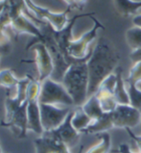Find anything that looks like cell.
<instances>
[{
    "mask_svg": "<svg viewBox=\"0 0 141 153\" xmlns=\"http://www.w3.org/2000/svg\"><path fill=\"white\" fill-rule=\"evenodd\" d=\"M120 54L113 43L105 37L99 38L87 60L89 69V97L94 94L106 78L113 73L118 67Z\"/></svg>",
    "mask_w": 141,
    "mask_h": 153,
    "instance_id": "obj_1",
    "label": "cell"
},
{
    "mask_svg": "<svg viewBox=\"0 0 141 153\" xmlns=\"http://www.w3.org/2000/svg\"><path fill=\"white\" fill-rule=\"evenodd\" d=\"M87 60L72 63L61 79V83L71 97L75 107H82L89 98V78L86 65Z\"/></svg>",
    "mask_w": 141,
    "mask_h": 153,
    "instance_id": "obj_2",
    "label": "cell"
},
{
    "mask_svg": "<svg viewBox=\"0 0 141 153\" xmlns=\"http://www.w3.org/2000/svg\"><path fill=\"white\" fill-rule=\"evenodd\" d=\"M94 25L89 31L83 33L77 40H72L67 47V55L73 63L81 60H87L91 56L92 49L89 46L97 37V33L100 29L105 30V26L94 16H90Z\"/></svg>",
    "mask_w": 141,
    "mask_h": 153,
    "instance_id": "obj_3",
    "label": "cell"
},
{
    "mask_svg": "<svg viewBox=\"0 0 141 153\" xmlns=\"http://www.w3.org/2000/svg\"><path fill=\"white\" fill-rule=\"evenodd\" d=\"M38 102L64 107L74 106L73 100L63 83L52 79L51 77L41 82V91Z\"/></svg>",
    "mask_w": 141,
    "mask_h": 153,
    "instance_id": "obj_4",
    "label": "cell"
},
{
    "mask_svg": "<svg viewBox=\"0 0 141 153\" xmlns=\"http://www.w3.org/2000/svg\"><path fill=\"white\" fill-rule=\"evenodd\" d=\"M41 123L44 132H51L57 129L67 119L71 112V107L39 103Z\"/></svg>",
    "mask_w": 141,
    "mask_h": 153,
    "instance_id": "obj_5",
    "label": "cell"
},
{
    "mask_svg": "<svg viewBox=\"0 0 141 153\" xmlns=\"http://www.w3.org/2000/svg\"><path fill=\"white\" fill-rule=\"evenodd\" d=\"M24 2L28 10H30L38 19L46 20L52 26L53 30L56 32H60L61 30H63L69 23L67 14L71 8L61 13H55L47 10L45 8L37 6L32 0H24Z\"/></svg>",
    "mask_w": 141,
    "mask_h": 153,
    "instance_id": "obj_6",
    "label": "cell"
},
{
    "mask_svg": "<svg viewBox=\"0 0 141 153\" xmlns=\"http://www.w3.org/2000/svg\"><path fill=\"white\" fill-rule=\"evenodd\" d=\"M114 128H135L141 122V113L131 105L118 104L111 112Z\"/></svg>",
    "mask_w": 141,
    "mask_h": 153,
    "instance_id": "obj_7",
    "label": "cell"
},
{
    "mask_svg": "<svg viewBox=\"0 0 141 153\" xmlns=\"http://www.w3.org/2000/svg\"><path fill=\"white\" fill-rule=\"evenodd\" d=\"M33 50L35 52V61L38 73V80L42 82L52 76L54 71V61L45 43H37L34 45Z\"/></svg>",
    "mask_w": 141,
    "mask_h": 153,
    "instance_id": "obj_8",
    "label": "cell"
},
{
    "mask_svg": "<svg viewBox=\"0 0 141 153\" xmlns=\"http://www.w3.org/2000/svg\"><path fill=\"white\" fill-rule=\"evenodd\" d=\"M7 121L12 126L18 128L22 133L27 130V102L20 103L17 99H10L6 110Z\"/></svg>",
    "mask_w": 141,
    "mask_h": 153,
    "instance_id": "obj_9",
    "label": "cell"
},
{
    "mask_svg": "<svg viewBox=\"0 0 141 153\" xmlns=\"http://www.w3.org/2000/svg\"><path fill=\"white\" fill-rule=\"evenodd\" d=\"M71 117H72V111L70 112L67 119L64 120V122L61 124L60 127L57 129L48 132L54 136L61 142H63L64 145H66L69 149H71L74 146H76L79 142H80L81 133L75 129L71 124Z\"/></svg>",
    "mask_w": 141,
    "mask_h": 153,
    "instance_id": "obj_10",
    "label": "cell"
},
{
    "mask_svg": "<svg viewBox=\"0 0 141 153\" xmlns=\"http://www.w3.org/2000/svg\"><path fill=\"white\" fill-rule=\"evenodd\" d=\"M36 149L37 153H71L66 145L48 132L36 140Z\"/></svg>",
    "mask_w": 141,
    "mask_h": 153,
    "instance_id": "obj_11",
    "label": "cell"
},
{
    "mask_svg": "<svg viewBox=\"0 0 141 153\" xmlns=\"http://www.w3.org/2000/svg\"><path fill=\"white\" fill-rule=\"evenodd\" d=\"M27 130L41 136L44 133L38 101H27Z\"/></svg>",
    "mask_w": 141,
    "mask_h": 153,
    "instance_id": "obj_12",
    "label": "cell"
},
{
    "mask_svg": "<svg viewBox=\"0 0 141 153\" xmlns=\"http://www.w3.org/2000/svg\"><path fill=\"white\" fill-rule=\"evenodd\" d=\"M116 73V84L114 89V97L118 104L130 105V97L128 94L126 81L123 78V69L120 67H117L115 69Z\"/></svg>",
    "mask_w": 141,
    "mask_h": 153,
    "instance_id": "obj_13",
    "label": "cell"
},
{
    "mask_svg": "<svg viewBox=\"0 0 141 153\" xmlns=\"http://www.w3.org/2000/svg\"><path fill=\"white\" fill-rule=\"evenodd\" d=\"M114 128L112 122L111 113H105L98 120H93L92 123L87 127L83 133L86 134H100L103 132H108L109 130Z\"/></svg>",
    "mask_w": 141,
    "mask_h": 153,
    "instance_id": "obj_14",
    "label": "cell"
},
{
    "mask_svg": "<svg viewBox=\"0 0 141 153\" xmlns=\"http://www.w3.org/2000/svg\"><path fill=\"white\" fill-rule=\"evenodd\" d=\"M92 121L93 120L86 115V113L83 110L82 107H76L74 110H72L71 124L78 132L83 133L92 123Z\"/></svg>",
    "mask_w": 141,
    "mask_h": 153,
    "instance_id": "obj_15",
    "label": "cell"
},
{
    "mask_svg": "<svg viewBox=\"0 0 141 153\" xmlns=\"http://www.w3.org/2000/svg\"><path fill=\"white\" fill-rule=\"evenodd\" d=\"M113 3L116 11L124 16H135L141 9V0H113Z\"/></svg>",
    "mask_w": 141,
    "mask_h": 153,
    "instance_id": "obj_16",
    "label": "cell"
},
{
    "mask_svg": "<svg viewBox=\"0 0 141 153\" xmlns=\"http://www.w3.org/2000/svg\"><path fill=\"white\" fill-rule=\"evenodd\" d=\"M82 108L92 120H98L99 117H101L105 114L102 110L100 101L98 97H96V94H92L91 97L87 98L86 101L82 106Z\"/></svg>",
    "mask_w": 141,
    "mask_h": 153,
    "instance_id": "obj_17",
    "label": "cell"
},
{
    "mask_svg": "<svg viewBox=\"0 0 141 153\" xmlns=\"http://www.w3.org/2000/svg\"><path fill=\"white\" fill-rule=\"evenodd\" d=\"M14 29L19 32H25V33H30L33 35H37L38 36V31L37 27L35 26L29 19L24 15H17L15 16L13 20L11 21Z\"/></svg>",
    "mask_w": 141,
    "mask_h": 153,
    "instance_id": "obj_18",
    "label": "cell"
},
{
    "mask_svg": "<svg viewBox=\"0 0 141 153\" xmlns=\"http://www.w3.org/2000/svg\"><path fill=\"white\" fill-rule=\"evenodd\" d=\"M94 94H96V97H98L104 113H111L118 105L115 97H114V94L111 91L99 89Z\"/></svg>",
    "mask_w": 141,
    "mask_h": 153,
    "instance_id": "obj_19",
    "label": "cell"
},
{
    "mask_svg": "<svg viewBox=\"0 0 141 153\" xmlns=\"http://www.w3.org/2000/svg\"><path fill=\"white\" fill-rule=\"evenodd\" d=\"M99 142L95 146H92L89 149L83 153H109L111 149V138L108 132L97 134Z\"/></svg>",
    "mask_w": 141,
    "mask_h": 153,
    "instance_id": "obj_20",
    "label": "cell"
},
{
    "mask_svg": "<svg viewBox=\"0 0 141 153\" xmlns=\"http://www.w3.org/2000/svg\"><path fill=\"white\" fill-rule=\"evenodd\" d=\"M126 42L131 51L141 49V28L133 26L126 31Z\"/></svg>",
    "mask_w": 141,
    "mask_h": 153,
    "instance_id": "obj_21",
    "label": "cell"
},
{
    "mask_svg": "<svg viewBox=\"0 0 141 153\" xmlns=\"http://www.w3.org/2000/svg\"><path fill=\"white\" fill-rule=\"evenodd\" d=\"M126 81V85H127V90H128V94H129V97H130V105H131L133 107L141 113V90H139L136 84L134 82L131 81Z\"/></svg>",
    "mask_w": 141,
    "mask_h": 153,
    "instance_id": "obj_22",
    "label": "cell"
},
{
    "mask_svg": "<svg viewBox=\"0 0 141 153\" xmlns=\"http://www.w3.org/2000/svg\"><path fill=\"white\" fill-rule=\"evenodd\" d=\"M19 80L16 77L11 69L0 71V86L8 89H14L18 84Z\"/></svg>",
    "mask_w": 141,
    "mask_h": 153,
    "instance_id": "obj_23",
    "label": "cell"
},
{
    "mask_svg": "<svg viewBox=\"0 0 141 153\" xmlns=\"http://www.w3.org/2000/svg\"><path fill=\"white\" fill-rule=\"evenodd\" d=\"M41 91V82L39 80H31L26 91V100L29 101H38Z\"/></svg>",
    "mask_w": 141,
    "mask_h": 153,
    "instance_id": "obj_24",
    "label": "cell"
},
{
    "mask_svg": "<svg viewBox=\"0 0 141 153\" xmlns=\"http://www.w3.org/2000/svg\"><path fill=\"white\" fill-rule=\"evenodd\" d=\"M126 80L134 82L135 84L141 82V62L134 63V65L131 68L129 75L126 78Z\"/></svg>",
    "mask_w": 141,
    "mask_h": 153,
    "instance_id": "obj_25",
    "label": "cell"
},
{
    "mask_svg": "<svg viewBox=\"0 0 141 153\" xmlns=\"http://www.w3.org/2000/svg\"><path fill=\"white\" fill-rule=\"evenodd\" d=\"M125 130L128 133V135L130 136V138L136 143V146H137V149H138L137 152L141 153V134L134 133L133 129H131V128H126Z\"/></svg>",
    "mask_w": 141,
    "mask_h": 153,
    "instance_id": "obj_26",
    "label": "cell"
},
{
    "mask_svg": "<svg viewBox=\"0 0 141 153\" xmlns=\"http://www.w3.org/2000/svg\"><path fill=\"white\" fill-rule=\"evenodd\" d=\"M130 58H131L133 63L141 62V49L131 51V54H130Z\"/></svg>",
    "mask_w": 141,
    "mask_h": 153,
    "instance_id": "obj_27",
    "label": "cell"
},
{
    "mask_svg": "<svg viewBox=\"0 0 141 153\" xmlns=\"http://www.w3.org/2000/svg\"><path fill=\"white\" fill-rule=\"evenodd\" d=\"M117 152L118 153H139V152H134V151H133V150H131V146L128 145V143H121V145L118 146Z\"/></svg>",
    "mask_w": 141,
    "mask_h": 153,
    "instance_id": "obj_28",
    "label": "cell"
},
{
    "mask_svg": "<svg viewBox=\"0 0 141 153\" xmlns=\"http://www.w3.org/2000/svg\"><path fill=\"white\" fill-rule=\"evenodd\" d=\"M133 24L134 26H137L141 28V14H136L133 16Z\"/></svg>",
    "mask_w": 141,
    "mask_h": 153,
    "instance_id": "obj_29",
    "label": "cell"
},
{
    "mask_svg": "<svg viewBox=\"0 0 141 153\" xmlns=\"http://www.w3.org/2000/svg\"><path fill=\"white\" fill-rule=\"evenodd\" d=\"M63 1L67 4L69 8L77 7V5H76V4H75V1H74V0H63Z\"/></svg>",
    "mask_w": 141,
    "mask_h": 153,
    "instance_id": "obj_30",
    "label": "cell"
},
{
    "mask_svg": "<svg viewBox=\"0 0 141 153\" xmlns=\"http://www.w3.org/2000/svg\"><path fill=\"white\" fill-rule=\"evenodd\" d=\"M74 1H75V4H76L77 7H78V6L83 5V4L86 2V0H74Z\"/></svg>",
    "mask_w": 141,
    "mask_h": 153,
    "instance_id": "obj_31",
    "label": "cell"
},
{
    "mask_svg": "<svg viewBox=\"0 0 141 153\" xmlns=\"http://www.w3.org/2000/svg\"><path fill=\"white\" fill-rule=\"evenodd\" d=\"M136 87H137L139 90H141V82H139L138 84H136Z\"/></svg>",
    "mask_w": 141,
    "mask_h": 153,
    "instance_id": "obj_32",
    "label": "cell"
},
{
    "mask_svg": "<svg viewBox=\"0 0 141 153\" xmlns=\"http://www.w3.org/2000/svg\"><path fill=\"white\" fill-rule=\"evenodd\" d=\"M138 127H139V134H141V122H140V124H139Z\"/></svg>",
    "mask_w": 141,
    "mask_h": 153,
    "instance_id": "obj_33",
    "label": "cell"
},
{
    "mask_svg": "<svg viewBox=\"0 0 141 153\" xmlns=\"http://www.w3.org/2000/svg\"><path fill=\"white\" fill-rule=\"evenodd\" d=\"M0 153H3V151H2V148L0 147Z\"/></svg>",
    "mask_w": 141,
    "mask_h": 153,
    "instance_id": "obj_34",
    "label": "cell"
}]
</instances>
